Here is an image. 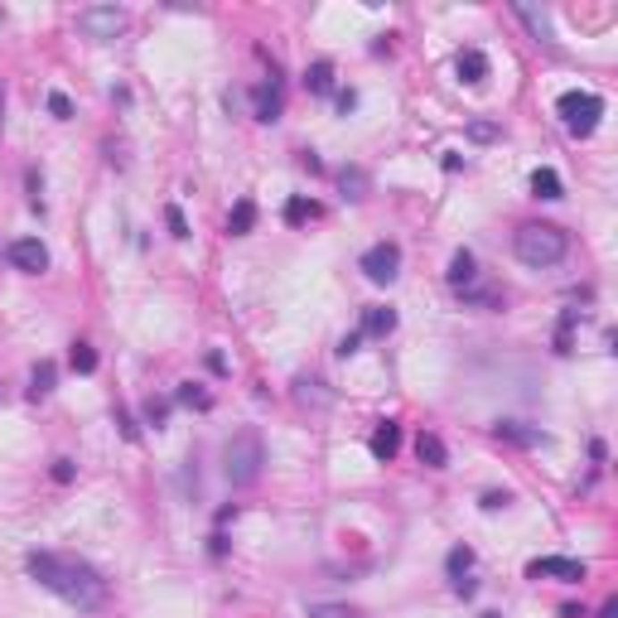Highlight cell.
<instances>
[{
    "label": "cell",
    "instance_id": "cell-1",
    "mask_svg": "<svg viewBox=\"0 0 618 618\" xmlns=\"http://www.w3.org/2000/svg\"><path fill=\"white\" fill-rule=\"evenodd\" d=\"M29 580H39L49 594H58L73 609H97L106 599V580L97 575V565L78 561V555H58V551H29L25 555Z\"/></svg>",
    "mask_w": 618,
    "mask_h": 618
},
{
    "label": "cell",
    "instance_id": "cell-2",
    "mask_svg": "<svg viewBox=\"0 0 618 618\" xmlns=\"http://www.w3.org/2000/svg\"><path fill=\"white\" fill-rule=\"evenodd\" d=\"M513 252H517L522 266H531V271L561 266L565 252H570V232L555 228V222H522L513 232Z\"/></svg>",
    "mask_w": 618,
    "mask_h": 618
},
{
    "label": "cell",
    "instance_id": "cell-3",
    "mask_svg": "<svg viewBox=\"0 0 618 618\" xmlns=\"http://www.w3.org/2000/svg\"><path fill=\"white\" fill-rule=\"evenodd\" d=\"M266 469V445H261L256 430H237L228 445H222V479L232 489H252Z\"/></svg>",
    "mask_w": 618,
    "mask_h": 618
},
{
    "label": "cell",
    "instance_id": "cell-4",
    "mask_svg": "<svg viewBox=\"0 0 618 618\" xmlns=\"http://www.w3.org/2000/svg\"><path fill=\"white\" fill-rule=\"evenodd\" d=\"M555 116H561V126L575 140H589L604 121V97L599 92H561L555 97Z\"/></svg>",
    "mask_w": 618,
    "mask_h": 618
},
{
    "label": "cell",
    "instance_id": "cell-5",
    "mask_svg": "<svg viewBox=\"0 0 618 618\" xmlns=\"http://www.w3.org/2000/svg\"><path fill=\"white\" fill-rule=\"evenodd\" d=\"M358 271H363V276L372 280V285H391V280L401 276V246H397V242H372V246L363 252Z\"/></svg>",
    "mask_w": 618,
    "mask_h": 618
},
{
    "label": "cell",
    "instance_id": "cell-6",
    "mask_svg": "<svg viewBox=\"0 0 618 618\" xmlns=\"http://www.w3.org/2000/svg\"><path fill=\"white\" fill-rule=\"evenodd\" d=\"M527 580H561V585H585L589 565L570 561V555H541V561H527Z\"/></svg>",
    "mask_w": 618,
    "mask_h": 618
},
{
    "label": "cell",
    "instance_id": "cell-7",
    "mask_svg": "<svg viewBox=\"0 0 618 618\" xmlns=\"http://www.w3.org/2000/svg\"><path fill=\"white\" fill-rule=\"evenodd\" d=\"M78 29L88 34V39H116V34L126 29V10L121 5H88V10H78Z\"/></svg>",
    "mask_w": 618,
    "mask_h": 618
},
{
    "label": "cell",
    "instance_id": "cell-8",
    "mask_svg": "<svg viewBox=\"0 0 618 618\" xmlns=\"http://www.w3.org/2000/svg\"><path fill=\"white\" fill-rule=\"evenodd\" d=\"M5 256H10V266L25 271V276H44V271H49V252H44L39 237H20V242H10Z\"/></svg>",
    "mask_w": 618,
    "mask_h": 618
},
{
    "label": "cell",
    "instance_id": "cell-9",
    "mask_svg": "<svg viewBox=\"0 0 618 618\" xmlns=\"http://www.w3.org/2000/svg\"><path fill=\"white\" fill-rule=\"evenodd\" d=\"M252 112H256V121H280V112H285V92H280V78H271V82H256L252 88Z\"/></svg>",
    "mask_w": 618,
    "mask_h": 618
},
{
    "label": "cell",
    "instance_id": "cell-10",
    "mask_svg": "<svg viewBox=\"0 0 618 618\" xmlns=\"http://www.w3.org/2000/svg\"><path fill=\"white\" fill-rule=\"evenodd\" d=\"M493 439L517 445V449H537V445H546V430L541 425H527V421H493Z\"/></svg>",
    "mask_w": 618,
    "mask_h": 618
},
{
    "label": "cell",
    "instance_id": "cell-11",
    "mask_svg": "<svg viewBox=\"0 0 618 618\" xmlns=\"http://www.w3.org/2000/svg\"><path fill=\"white\" fill-rule=\"evenodd\" d=\"M367 449H372L377 464H391V459H397V449H401V425L397 421H377V430H372V439H367Z\"/></svg>",
    "mask_w": 618,
    "mask_h": 618
},
{
    "label": "cell",
    "instance_id": "cell-12",
    "mask_svg": "<svg viewBox=\"0 0 618 618\" xmlns=\"http://www.w3.org/2000/svg\"><path fill=\"white\" fill-rule=\"evenodd\" d=\"M445 276H449V285H455L459 295L479 285V261H473V252H469V246H459V252L449 256V271H445Z\"/></svg>",
    "mask_w": 618,
    "mask_h": 618
},
{
    "label": "cell",
    "instance_id": "cell-13",
    "mask_svg": "<svg viewBox=\"0 0 618 618\" xmlns=\"http://www.w3.org/2000/svg\"><path fill=\"white\" fill-rule=\"evenodd\" d=\"M391 329H397V309H387V305H367L363 309V329H358L363 338H387Z\"/></svg>",
    "mask_w": 618,
    "mask_h": 618
},
{
    "label": "cell",
    "instance_id": "cell-14",
    "mask_svg": "<svg viewBox=\"0 0 618 618\" xmlns=\"http://www.w3.org/2000/svg\"><path fill=\"white\" fill-rule=\"evenodd\" d=\"M415 459H421L425 469H445V464H449L445 439H439L435 430H421V435H415Z\"/></svg>",
    "mask_w": 618,
    "mask_h": 618
},
{
    "label": "cell",
    "instance_id": "cell-15",
    "mask_svg": "<svg viewBox=\"0 0 618 618\" xmlns=\"http://www.w3.org/2000/svg\"><path fill=\"white\" fill-rule=\"evenodd\" d=\"M455 73L469 82V88H479L483 78H489V58H483V49H459L455 58Z\"/></svg>",
    "mask_w": 618,
    "mask_h": 618
},
{
    "label": "cell",
    "instance_id": "cell-16",
    "mask_svg": "<svg viewBox=\"0 0 618 618\" xmlns=\"http://www.w3.org/2000/svg\"><path fill=\"white\" fill-rule=\"evenodd\" d=\"M295 401H300V406H314V411H329V406H334V391H329L324 382L300 377V382H295Z\"/></svg>",
    "mask_w": 618,
    "mask_h": 618
},
{
    "label": "cell",
    "instance_id": "cell-17",
    "mask_svg": "<svg viewBox=\"0 0 618 618\" xmlns=\"http://www.w3.org/2000/svg\"><path fill=\"white\" fill-rule=\"evenodd\" d=\"M305 88L314 92V97H329V92H334V63H329V58H314V63L305 68Z\"/></svg>",
    "mask_w": 618,
    "mask_h": 618
},
{
    "label": "cell",
    "instance_id": "cell-18",
    "mask_svg": "<svg viewBox=\"0 0 618 618\" xmlns=\"http://www.w3.org/2000/svg\"><path fill=\"white\" fill-rule=\"evenodd\" d=\"M517 20H522V25H527L531 34H537V39L546 44V49H555V34H551V20H546L541 10H531V5H517Z\"/></svg>",
    "mask_w": 618,
    "mask_h": 618
},
{
    "label": "cell",
    "instance_id": "cell-19",
    "mask_svg": "<svg viewBox=\"0 0 618 618\" xmlns=\"http://www.w3.org/2000/svg\"><path fill=\"white\" fill-rule=\"evenodd\" d=\"M252 228H256V204H252V198H242V204L228 213V232L232 237H246Z\"/></svg>",
    "mask_w": 618,
    "mask_h": 618
},
{
    "label": "cell",
    "instance_id": "cell-20",
    "mask_svg": "<svg viewBox=\"0 0 618 618\" xmlns=\"http://www.w3.org/2000/svg\"><path fill=\"white\" fill-rule=\"evenodd\" d=\"M531 194L546 198V204H555V198L565 194V188H561V174H555V170H537V174H531Z\"/></svg>",
    "mask_w": 618,
    "mask_h": 618
},
{
    "label": "cell",
    "instance_id": "cell-21",
    "mask_svg": "<svg viewBox=\"0 0 618 618\" xmlns=\"http://www.w3.org/2000/svg\"><path fill=\"white\" fill-rule=\"evenodd\" d=\"M54 382H58V367L44 358L39 367H34V377H29V397H34V401H44V397L54 391Z\"/></svg>",
    "mask_w": 618,
    "mask_h": 618
},
{
    "label": "cell",
    "instance_id": "cell-22",
    "mask_svg": "<svg viewBox=\"0 0 618 618\" xmlns=\"http://www.w3.org/2000/svg\"><path fill=\"white\" fill-rule=\"evenodd\" d=\"M319 213H324V208H319L314 198H290V204H285V222H290V228H300V222H314Z\"/></svg>",
    "mask_w": 618,
    "mask_h": 618
},
{
    "label": "cell",
    "instance_id": "cell-23",
    "mask_svg": "<svg viewBox=\"0 0 618 618\" xmlns=\"http://www.w3.org/2000/svg\"><path fill=\"white\" fill-rule=\"evenodd\" d=\"M174 401L180 406H194V411H213V397L198 382H180V391H174Z\"/></svg>",
    "mask_w": 618,
    "mask_h": 618
},
{
    "label": "cell",
    "instance_id": "cell-24",
    "mask_svg": "<svg viewBox=\"0 0 618 618\" xmlns=\"http://www.w3.org/2000/svg\"><path fill=\"white\" fill-rule=\"evenodd\" d=\"M338 188L348 198H367V170H358V164H348V170L338 174Z\"/></svg>",
    "mask_w": 618,
    "mask_h": 618
},
{
    "label": "cell",
    "instance_id": "cell-25",
    "mask_svg": "<svg viewBox=\"0 0 618 618\" xmlns=\"http://www.w3.org/2000/svg\"><path fill=\"white\" fill-rule=\"evenodd\" d=\"M68 363H73V372L92 377V372H97V348H92V343H73V353H68Z\"/></svg>",
    "mask_w": 618,
    "mask_h": 618
},
{
    "label": "cell",
    "instance_id": "cell-26",
    "mask_svg": "<svg viewBox=\"0 0 618 618\" xmlns=\"http://www.w3.org/2000/svg\"><path fill=\"white\" fill-rule=\"evenodd\" d=\"M146 425H154V430L170 425V397H150L146 401Z\"/></svg>",
    "mask_w": 618,
    "mask_h": 618
},
{
    "label": "cell",
    "instance_id": "cell-27",
    "mask_svg": "<svg viewBox=\"0 0 618 618\" xmlns=\"http://www.w3.org/2000/svg\"><path fill=\"white\" fill-rule=\"evenodd\" d=\"M445 565H449V575H455V580H464V575H469V565H473V551H469V546H455Z\"/></svg>",
    "mask_w": 618,
    "mask_h": 618
},
{
    "label": "cell",
    "instance_id": "cell-28",
    "mask_svg": "<svg viewBox=\"0 0 618 618\" xmlns=\"http://www.w3.org/2000/svg\"><path fill=\"white\" fill-rule=\"evenodd\" d=\"M309 618H363V614L348 609V604H309Z\"/></svg>",
    "mask_w": 618,
    "mask_h": 618
},
{
    "label": "cell",
    "instance_id": "cell-29",
    "mask_svg": "<svg viewBox=\"0 0 618 618\" xmlns=\"http://www.w3.org/2000/svg\"><path fill=\"white\" fill-rule=\"evenodd\" d=\"M503 130H497V121H469V140H479V146H489V140H497Z\"/></svg>",
    "mask_w": 618,
    "mask_h": 618
},
{
    "label": "cell",
    "instance_id": "cell-30",
    "mask_svg": "<svg viewBox=\"0 0 618 618\" xmlns=\"http://www.w3.org/2000/svg\"><path fill=\"white\" fill-rule=\"evenodd\" d=\"M164 222H170V237H180V242H184V237H188V222H184V213L180 208H164Z\"/></svg>",
    "mask_w": 618,
    "mask_h": 618
},
{
    "label": "cell",
    "instance_id": "cell-31",
    "mask_svg": "<svg viewBox=\"0 0 618 618\" xmlns=\"http://www.w3.org/2000/svg\"><path fill=\"white\" fill-rule=\"evenodd\" d=\"M49 112L58 116V121H68V116H73V102H68L63 92H49Z\"/></svg>",
    "mask_w": 618,
    "mask_h": 618
},
{
    "label": "cell",
    "instance_id": "cell-32",
    "mask_svg": "<svg viewBox=\"0 0 618 618\" xmlns=\"http://www.w3.org/2000/svg\"><path fill=\"white\" fill-rule=\"evenodd\" d=\"M358 348H363V334H358V329L338 338V358H353V353H358Z\"/></svg>",
    "mask_w": 618,
    "mask_h": 618
},
{
    "label": "cell",
    "instance_id": "cell-33",
    "mask_svg": "<svg viewBox=\"0 0 618 618\" xmlns=\"http://www.w3.org/2000/svg\"><path fill=\"white\" fill-rule=\"evenodd\" d=\"M73 459H54V483H73Z\"/></svg>",
    "mask_w": 618,
    "mask_h": 618
},
{
    "label": "cell",
    "instance_id": "cell-34",
    "mask_svg": "<svg viewBox=\"0 0 618 618\" xmlns=\"http://www.w3.org/2000/svg\"><path fill=\"white\" fill-rule=\"evenodd\" d=\"M116 425H121V435L130 439V445H136V439H140V430H136V421H130V415H126L121 406H116Z\"/></svg>",
    "mask_w": 618,
    "mask_h": 618
},
{
    "label": "cell",
    "instance_id": "cell-35",
    "mask_svg": "<svg viewBox=\"0 0 618 618\" xmlns=\"http://www.w3.org/2000/svg\"><path fill=\"white\" fill-rule=\"evenodd\" d=\"M300 170H309V174H324V160H319L314 150H300Z\"/></svg>",
    "mask_w": 618,
    "mask_h": 618
},
{
    "label": "cell",
    "instance_id": "cell-36",
    "mask_svg": "<svg viewBox=\"0 0 618 618\" xmlns=\"http://www.w3.org/2000/svg\"><path fill=\"white\" fill-rule=\"evenodd\" d=\"M513 503V493H483V507H489V513H497V507H507Z\"/></svg>",
    "mask_w": 618,
    "mask_h": 618
},
{
    "label": "cell",
    "instance_id": "cell-37",
    "mask_svg": "<svg viewBox=\"0 0 618 618\" xmlns=\"http://www.w3.org/2000/svg\"><path fill=\"white\" fill-rule=\"evenodd\" d=\"M353 106H358V92H353V88H348V92H338V112H343V116H348V112H353Z\"/></svg>",
    "mask_w": 618,
    "mask_h": 618
},
{
    "label": "cell",
    "instance_id": "cell-38",
    "mask_svg": "<svg viewBox=\"0 0 618 618\" xmlns=\"http://www.w3.org/2000/svg\"><path fill=\"white\" fill-rule=\"evenodd\" d=\"M208 551H213V555H228V537H222V531H213V541H208Z\"/></svg>",
    "mask_w": 618,
    "mask_h": 618
},
{
    "label": "cell",
    "instance_id": "cell-39",
    "mask_svg": "<svg viewBox=\"0 0 618 618\" xmlns=\"http://www.w3.org/2000/svg\"><path fill=\"white\" fill-rule=\"evenodd\" d=\"M599 618H618V599H604V609H599Z\"/></svg>",
    "mask_w": 618,
    "mask_h": 618
},
{
    "label": "cell",
    "instance_id": "cell-40",
    "mask_svg": "<svg viewBox=\"0 0 618 618\" xmlns=\"http://www.w3.org/2000/svg\"><path fill=\"white\" fill-rule=\"evenodd\" d=\"M0 106H5V92H0Z\"/></svg>",
    "mask_w": 618,
    "mask_h": 618
},
{
    "label": "cell",
    "instance_id": "cell-41",
    "mask_svg": "<svg viewBox=\"0 0 618 618\" xmlns=\"http://www.w3.org/2000/svg\"><path fill=\"white\" fill-rule=\"evenodd\" d=\"M483 618H497V614H483Z\"/></svg>",
    "mask_w": 618,
    "mask_h": 618
}]
</instances>
